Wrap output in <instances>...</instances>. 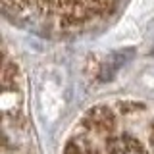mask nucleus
Masks as SVG:
<instances>
[{"mask_svg": "<svg viewBox=\"0 0 154 154\" xmlns=\"http://www.w3.org/2000/svg\"><path fill=\"white\" fill-rule=\"evenodd\" d=\"M122 0H2L4 14L42 37H79L114 17Z\"/></svg>", "mask_w": 154, "mask_h": 154, "instance_id": "nucleus-2", "label": "nucleus"}, {"mask_svg": "<svg viewBox=\"0 0 154 154\" xmlns=\"http://www.w3.org/2000/svg\"><path fill=\"white\" fill-rule=\"evenodd\" d=\"M62 154H154V100L91 106L67 133Z\"/></svg>", "mask_w": 154, "mask_h": 154, "instance_id": "nucleus-1", "label": "nucleus"}, {"mask_svg": "<svg viewBox=\"0 0 154 154\" xmlns=\"http://www.w3.org/2000/svg\"><path fill=\"white\" fill-rule=\"evenodd\" d=\"M2 125V154H31V131H29V118L25 112L23 75L8 50H4Z\"/></svg>", "mask_w": 154, "mask_h": 154, "instance_id": "nucleus-3", "label": "nucleus"}]
</instances>
